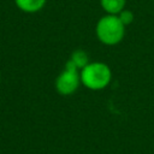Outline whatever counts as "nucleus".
<instances>
[{
  "instance_id": "f257e3e1",
  "label": "nucleus",
  "mask_w": 154,
  "mask_h": 154,
  "mask_svg": "<svg viewBox=\"0 0 154 154\" xmlns=\"http://www.w3.org/2000/svg\"><path fill=\"white\" fill-rule=\"evenodd\" d=\"M95 34L101 43L106 46H116L124 38L125 25L117 14H106L97 20Z\"/></svg>"
},
{
  "instance_id": "f03ea898",
  "label": "nucleus",
  "mask_w": 154,
  "mask_h": 154,
  "mask_svg": "<svg viewBox=\"0 0 154 154\" xmlns=\"http://www.w3.org/2000/svg\"><path fill=\"white\" fill-rule=\"evenodd\" d=\"M81 83L90 90L105 89L112 79L111 67L101 61H91L81 71Z\"/></svg>"
},
{
  "instance_id": "7ed1b4c3",
  "label": "nucleus",
  "mask_w": 154,
  "mask_h": 154,
  "mask_svg": "<svg viewBox=\"0 0 154 154\" xmlns=\"http://www.w3.org/2000/svg\"><path fill=\"white\" fill-rule=\"evenodd\" d=\"M81 84L79 70L71 60H67L64 70L58 75L55 79V89L60 95H72Z\"/></svg>"
},
{
  "instance_id": "20e7f679",
  "label": "nucleus",
  "mask_w": 154,
  "mask_h": 154,
  "mask_svg": "<svg viewBox=\"0 0 154 154\" xmlns=\"http://www.w3.org/2000/svg\"><path fill=\"white\" fill-rule=\"evenodd\" d=\"M47 0H14L16 6L25 13H35L42 10Z\"/></svg>"
},
{
  "instance_id": "39448f33",
  "label": "nucleus",
  "mask_w": 154,
  "mask_h": 154,
  "mask_svg": "<svg viewBox=\"0 0 154 154\" xmlns=\"http://www.w3.org/2000/svg\"><path fill=\"white\" fill-rule=\"evenodd\" d=\"M126 0H100L102 10L107 14H119L125 7Z\"/></svg>"
},
{
  "instance_id": "423d86ee",
  "label": "nucleus",
  "mask_w": 154,
  "mask_h": 154,
  "mask_svg": "<svg viewBox=\"0 0 154 154\" xmlns=\"http://www.w3.org/2000/svg\"><path fill=\"white\" fill-rule=\"evenodd\" d=\"M69 60H71V61L75 64V66H76L79 71H81L85 65H88V64L90 63L88 54H87L84 51H82V49H76V51H73V52L71 53Z\"/></svg>"
},
{
  "instance_id": "0eeeda50",
  "label": "nucleus",
  "mask_w": 154,
  "mask_h": 154,
  "mask_svg": "<svg viewBox=\"0 0 154 154\" xmlns=\"http://www.w3.org/2000/svg\"><path fill=\"white\" fill-rule=\"evenodd\" d=\"M118 17H119V19L122 20V23L126 26V25H129V24H131L132 22H134V13L131 12V11H129V10H123L119 14H117Z\"/></svg>"
}]
</instances>
